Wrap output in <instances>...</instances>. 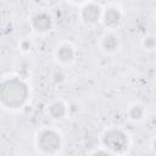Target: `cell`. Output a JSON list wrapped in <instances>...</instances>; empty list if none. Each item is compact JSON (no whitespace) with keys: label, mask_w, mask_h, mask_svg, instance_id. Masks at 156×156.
Here are the masks:
<instances>
[{"label":"cell","mask_w":156,"mask_h":156,"mask_svg":"<svg viewBox=\"0 0 156 156\" xmlns=\"http://www.w3.org/2000/svg\"><path fill=\"white\" fill-rule=\"evenodd\" d=\"M102 45H104V49L106 51H113L117 46H118V40L115 35L110 34V35H106L104 38V41H102Z\"/></svg>","instance_id":"obj_9"},{"label":"cell","mask_w":156,"mask_h":156,"mask_svg":"<svg viewBox=\"0 0 156 156\" xmlns=\"http://www.w3.org/2000/svg\"><path fill=\"white\" fill-rule=\"evenodd\" d=\"M32 24L37 32H46L51 27V18L49 15L41 12V13H38L33 17Z\"/></svg>","instance_id":"obj_4"},{"label":"cell","mask_w":156,"mask_h":156,"mask_svg":"<svg viewBox=\"0 0 156 156\" xmlns=\"http://www.w3.org/2000/svg\"><path fill=\"white\" fill-rule=\"evenodd\" d=\"M38 145L44 152L54 154L60 149L61 140L58 134L55 133L54 130H44L40 133L38 138Z\"/></svg>","instance_id":"obj_3"},{"label":"cell","mask_w":156,"mask_h":156,"mask_svg":"<svg viewBox=\"0 0 156 156\" xmlns=\"http://www.w3.org/2000/svg\"><path fill=\"white\" fill-rule=\"evenodd\" d=\"M72 1H76V2H80V1H84V0H72Z\"/></svg>","instance_id":"obj_12"},{"label":"cell","mask_w":156,"mask_h":156,"mask_svg":"<svg viewBox=\"0 0 156 156\" xmlns=\"http://www.w3.org/2000/svg\"><path fill=\"white\" fill-rule=\"evenodd\" d=\"M100 7L98 5H94V4H90V5H87L84 9H83V12H82V16L84 18L85 22L88 23H94L99 20L100 17Z\"/></svg>","instance_id":"obj_5"},{"label":"cell","mask_w":156,"mask_h":156,"mask_svg":"<svg viewBox=\"0 0 156 156\" xmlns=\"http://www.w3.org/2000/svg\"><path fill=\"white\" fill-rule=\"evenodd\" d=\"M73 56H74V52L69 45H62L57 51V57L62 62H71L73 60Z\"/></svg>","instance_id":"obj_7"},{"label":"cell","mask_w":156,"mask_h":156,"mask_svg":"<svg viewBox=\"0 0 156 156\" xmlns=\"http://www.w3.org/2000/svg\"><path fill=\"white\" fill-rule=\"evenodd\" d=\"M50 1H51V2H57L58 0H50Z\"/></svg>","instance_id":"obj_13"},{"label":"cell","mask_w":156,"mask_h":156,"mask_svg":"<svg viewBox=\"0 0 156 156\" xmlns=\"http://www.w3.org/2000/svg\"><path fill=\"white\" fill-rule=\"evenodd\" d=\"M104 21H105V24L108 26V27H115L121 21V12L115 9V7H110L107 9V11L105 12V16H104Z\"/></svg>","instance_id":"obj_6"},{"label":"cell","mask_w":156,"mask_h":156,"mask_svg":"<svg viewBox=\"0 0 156 156\" xmlns=\"http://www.w3.org/2000/svg\"><path fill=\"white\" fill-rule=\"evenodd\" d=\"M129 116H130V118H133V119H140V118L144 116V108H143V106H140V105H134V106L130 108V111H129Z\"/></svg>","instance_id":"obj_10"},{"label":"cell","mask_w":156,"mask_h":156,"mask_svg":"<svg viewBox=\"0 0 156 156\" xmlns=\"http://www.w3.org/2000/svg\"><path fill=\"white\" fill-rule=\"evenodd\" d=\"M154 45H155V39H154V37L146 38V40H145V46H146L147 49H152Z\"/></svg>","instance_id":"obj_11"},{"label":"cell","mask_w":156,"mask_h":156,"mask_svg":"<svg viewBox=\"0 0 156 156\" xmlns=\"http://www.w3.org/2000/svg\"><path fill=\"white\" fill-rule=\"evenodd\" d=\"M49 112L54 118H62L66 115V107L62 102L57 101V102H54L52 105H50Z\"/></svg>","instance_id":"obj_8"},{"label":"cell","mask_w":156,"mask_h":156,"mask_svg":"<svg viewBox=\"0 0 156 156\" xmlns=\"http://www.w3.org/2000/svg\"><path fill=\"white\" fill-rule=\"evenodd\" d=\"M104 145L113 152H123L128 147V138L121 129H111L104 136Z\"/></svg>","instance_id":"obj_2"},{"label":"cell","mask_w":156,"mask_h":156,"mask_svg":"<svg viewBox=\"0 0 156 156\" xmlns=\"http://www.w3.org/2000/svg\"><path fill=\"white\" fill-rule=\"evenodd\" d=\"M28 98V89L27 85L17 79L12 78L2 83L0 87V101L10 107V108H18L21 107Z\"/></svg>","instance_id":"obj_1"}]
</instances>
